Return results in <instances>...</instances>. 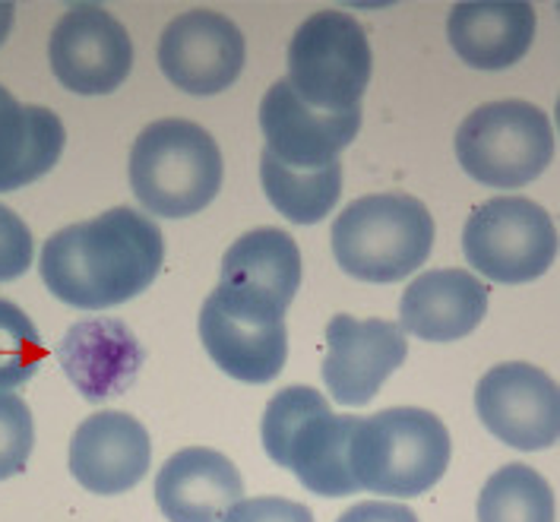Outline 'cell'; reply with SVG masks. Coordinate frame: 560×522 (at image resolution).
<instances>
[{"label":"cell","mask_w":560,"mask_h":522,"mask_svg":"<svg viewBox=\"0 0 560 522\" xmlns=\"http://www.w3.org/2000/svg\"><path fill=\"white\" fill-rule=\"evenodd\" d=\"M332 257L352 279L389 286L421 269L434 247V219L409 194H371L332 222Z\"/></svg>","instance_id":"obj_5"},{"label":"cell","mask_w":560,"mask_h":522,"mask_svg":"<svg viewBox=\"0 0 560 522\" xmlns=\"http://www.w3.org/2000/svg\"><path fill=\"white\" fill-rule=\"evenodd\" d=\"M352 415H332L326 396L314 386H285L264 411L266 456L289 468L317 497H352L358 485L349 468Z\"/></svg>","instance_id":"obj_3"},{"label":"cell","mask_w":560,"mask_h":522,"mask_svg":"<svg viewBox=\"0 0 560 522\" xmlns=\"http://www.w3.org/2000/svg\"><path fill=\"white\" fill-rule=\"evenodd\" d=\"M13 20H16V7L10 0H0V45L10 38V30H13Z\"/></svg>","instance_id":"obj_29"},{"label":"cell","mask_w":560,"mask_h":522,"mask_svg":"<svg viewBox=\"0 0 560 522\" xmlns=\"http://www.w3.org/2000/svg\"><path fill=\"white\" fill-rule=\"evenodd\" d=\"M147 351L133 329L115 317L73 323L58 343V364L86 403L124 396L143 371Z\"/></svg>","instance_id":"obj_15"},{"label":"cell","mask_w":560,"mask_h":522,"mask_svg":"<svg viewBox=\"0 0 560 522\" xmlns=\"http://www.w3.org/2000/svg\"><path fill=\"white\" fill-rule=\"evenodd\" d=\"M222 152L212 134L184 117L152 120L130 149V187L152 216L187 219L222 190Z\"/></svg>","instance_id":"obj_4"},{"label":"cell","mask_w":560,"mask_h":522,"mask_svg":"<svg viewBox=\"0 0 560 522\" xmlns=\"http://www.w3.org/2000/svg\"><path fill=\"white\" fill-rule=\"evenodd\" d=\"M266 152L289 169H326L361 130V105L346 112H317L298 98L285 80H276L260 102Z\"/></svg>","instance_id":"obj_14"},{"label":"cell","mask_w":560,"mask_h":522,"mask_svg":"<svg viewBox=\"0 0 560 522\" xmlns=\"http://www.w3.org/2000/svg\"><path fill=\"white\" fill-rule=\"evenodd\" d=\"M371 42L361 23L324 10L307 16L289 45V86L307 108L346 112L354 108L371 83Z\"/></svg>","instance_id":"obj_7"},{"label":"cell","mask_w":560,"mask_h":522,"mask_svg":"<svg viewBox=\"0 0 560 522\" xmlns=\"http://www.w3.org/2000/svg\"><path fill=\"white\" fill-rule=\"evenodd\" d=\"M35 446L32 408L23 396L0 390V482L20 475Z\"/></svg>","instance_id":"obj_25"},{"label":"cell","mask_w":560,"mask_h":522,"mask_svg":"<svg viewBox=\"0 0 560 522\" xmlns=\"http://www.w3.org/2000/svg\"><path fill=\"white\" fill-rule=\"evenodd\" d=\"M260 181L276 212H282L295 225H317L342 197V162H332L326 169H289L264 149Z\"/></svg>","instance_id":"obj_22"},{"label":"cell","mask_w":560,"mask_h":522,"mask_svg":"<svg viewBox=\"0 0 560 522\" xmlns=\"http://www.w3.org/2000/svg\"><path fill=\"white\" fill-rule=\"evenodd\" d=\"M162 260L165 237L159 225L130 206H115L51 234L38 269L58 301L80 311H105L143 294Z\"/></svg>","instance_id":"obj_1"},{"label":"cell","mask_w":560,"mask_h":522,"mask_svg":"<svg viewBox=\"0 0 560 522\" xmlns=\"http://www.w3.org/2000/svg\"><path fill=\"white\" fill-rule=\"evenodd\" d=\"M58 83L77 95H108L130 77L133 45L118 20L98 3H73L48 42Z\"/></svg>","instance_id":"obj_11"},{"label":"cell","mask_w":560,"mask_h":522,"mask_svg":"<svg viewBox=\"0 0 560 522\" xmlns=\"http://www.w3.org/2000/svg\"><path fill=\"white\" fill-rule=\"evenodd\" d=\"M67 130L51 108L20 105L0 86V194H13L58 165Z\"/></svg>","instance_id":"obj_21"},{"label":"cell","mask_w":560,"mask_h":522,"mask_svg":"<svg viewBox=\"0 0 560 522\" xmlns=\"http://www.w3.org/2000/svg\"><path fill=\"white\" fill-rule=\"evenodd\" d=\"M45 343L38 326L23 308L0 298V390H16L35 378L45 361Z\"/></svg>","instance_id":"obj_24"},{"label":"cell","mask_w":560,"mask_h":522,"mask_svg":"<svg viewBox=\"0 0 560 522\" xmlns=\"http://www.w3.org/2000/svg\"><path fill=\"white\" fill-rule=\"evenodd\" d=\"M222 522H314V513L285 497H241L235 507H229Z\"/></svg>","instance_id":"obj_27"},{"label":"cell","mask_w":560,"mask_h":522,"mask_svg":"<svg viewBox=\"0 0 560 522\" xmlns=\"http://www.w3.org/2000/svg\"><path fill=\"white\" fill-rule=\"evenodd\" d=\"M200 343L209 358L241 383H269L282 374L289 358L285 323H257L235 317L203 301L200 308Z\"/></svg>","instance_id":"obj_20"},{"label":"cell","mask_w":560,"mask_h":522,"mask_svg":"<svg viewBox=\"0 0 560 522\" xmlns=\"http://www.w3.org/2000/svg\"><path fill=\"white\" fill-rule=\"evenodd\" d=\"M152 463L149 431L127 411H98L73 431L70 472L98 497L130 491L147 478Z\"/></svg>","instance_id":"obj_16"},{"label":"cell","mask_w":560,"mask_h":522,"mask_svg":"<svg viewBox=\"0 0 560 522\" xmlns=\"http://www.w3.org/2000/svg\"><path fill=\"white\" fill-rule=\"evenodd\" d=\"M453 456L450 431L428 408H384L354 421L349 468L358 491L418 497L443 478Z\"/></svg>","instance_id":"obj_2"},{"label":"cell","mask_w":560,"mask_h":522,"mask_svg":"<svg viewBox=\"0 0 560 522\" xmlns=\"http://www.w3.org/2000/svg\"><path fill=\"white\" fill-rule=\"evenodd\" d=\"M247 45L235 23L212 10L175 16L159 42V67L165 80L190 95H219L244 70Z\"/></svg>","instance_id":"obj_12"},{"label":"cell","mask_w":560,"mask_h":522,"mask_svg":"<svg viewBox=\"0 0 560 522\" xmlns=\"http://www.w3.org/2000/svg\"><path fill=\"white\" fill-rule=\"evenodd\" d=\"M32 241L30 225L10 209L0 204V282H13L20 279L32 266Z\"/></svg>","instance_id":"obj_26"},{"label":"cell","mask_w":560,"mask_h":522,"mask_svg":"<svg viewBox=\"0 0 560 522\" xmlns=\"http://www.w3.org/2000/svg\"><path fill=\"white\" fill-rule=\"evenodd\" d=\"M456 159L485 187H526L555 159L551 117L523 98L488 102L459 124Z\"/></svg>","instance_id":"obj_6"},{"label":"cell","mask_w":560,"mask_h":522,"mask_svg":"<svg viewBox=\"0 0 560 522\" xmlns=\"http://www.w3.org/2000/svg\"><path fill=\"white\" fill-rule=\"evenodd\" d=\"M301 251L282 229H254L241 234L222 257V279L209 301L225 314L285 323V311L301 289Z\"/></svg>","instance_id":"obj_9"},{"label":"cell","mask_w":560,"mask_h":522,"mask_svg":"<svg viewBox=\"0 0 560 522\" xmlns=\"http://www.w3.org/2000/svg\"><path fill=\"white\" fill-rule=\"evenodd\" d=\"M551 485L523 463L498 468L478 494V522H555Z\"/></svg>","instance_id":"obj_23"},{"label":"cell","mask_w":560,"mask_h":522,"mask_svg":"<svg viewBox=\"0 0 560 522\" xmlns=\"http://www.w3.org/2000/svg\"><path fill=\"white\" fill-rule=\"evenodd\" d=\"M446 38L475 70H506L529 55L535 10L523 0H466L450 10Z\"/></svg>","instance_id":"obj_19"},{"label":"cell","mask_w":560,"mask_h":522,"mask_svg":"<svg viewBox=\"0 0 560 522\" xmlns=\"http://www.w3.org/2000/svg\"><path fill=\"white\" fill-rule=\"evenodd\" d=\"M488 314V289L466 269H428L399 301V329L424 343H456Z\"/></svg>","instance_id":"obj_18"},{"label":"cell","mask_w":560,"mask_h":522,"mask_svg":"<svg viewBox=\"0 0 560 522\" xmlns=\"http://www.w3.org/2000/svg\"><path fill=\"white\" fill-rule=\"evenodd\" d=\"M478 421L513 450H548L560 440V390L535 364L506 361L475 390Z\"/></svg>","instance_id":"obj_10"},{"label":"cell","mask_w":560,"mask_h":522,"mask_svg":"<svg viewBox=\"0 0 560 522\" xmlns=\"http://www.w3.org/2000/svg\"><path fill=\"white\" fill-rule=\"evenodd\" d=\"M406 355L409 346L396 323L336 314L326 323V393L339 406H368Z\"/></svg>","instance_id":"obj_13"},{"label":"cell","mask_w":560,"mask_h":522,"mask_svg":"<svg viewBox=\"0 0 560 522\" xmlns=\"http://www.w3.org/2000/svg\"><path fill=\"white\" fill-rule=\"evenodd\" d=\"M336 522H418V517H415L406 503L364 500V503H354L352 510H346Z\"/></svg>","instance_id":"obj_28"},{"label":"cell","mask_w":560,"mask_h":522,"mask_svg":"<svg viewBox=\"0 0 560 522\" xmlns=\"http://www.w3.org/2000/svg\"><path fill=\"white\" fill-rule=\"evenodd\" d=\"M244 497L237 465L209 446H187L155 475V503L172 522H222Z\"/></svg>","instance_id":"obj_17"},{"label":"cell","mask_w":560,"mask_h":522,"mask_svg":"<svg viewBox=\"0 0 560 522\" xmlns=\"http://www.w3.org/2000/svg\"><path fill=\"white\" fill-rule=\"evenodd\" d=\"M463 251L478 276L501 286H523L551 269L558 229L548 209L529 197H494L469 216Z\"/></svg>","instance_id":"obj_8"}]
</instances>
